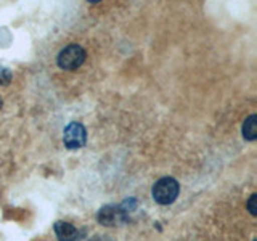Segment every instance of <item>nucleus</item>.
Returning <instances> with one entry per match:
<instances>
[{"mask_svg": "<svg viewBox=\"0 0 257 241\" xmlns=\"http://www.w3.org/2000/svg\"><path fill=\"white\" fill-rule=\"evenodd\" d=\"M96 219L101 225H106V227H111V225H117L120 222H124V211H120V207L116 206H104L100 209Z\"/></svg>", "mask_w": 257, "mask_h": 241, "instance_id": "obj_4", "label": "nucleus"}, {"mask_svg": "<svg viewBox=\"0 0 257 241\" xmlns=\"http://www.w3.org/2000/svg\"><path fill=\"white\" fill-rule=\"evenodd\" d=\"M87 2H90V4H98L100 0H87Z\"/></svg>", "mask_w": 257, "mask_h": 241, "instance_id": "obj_9", "label": "nucleus"}, {"mask_svg": "<svg viewBox=\"0 0 257 241\" xmlns=\"http://www.w3.org/2000/svg\"><path fill=\"white\" fill-rule=\"evenodd\" d=\"M55 235L60 241H77L79 230L69 222H56L55 223Z\"/></svg>", "mask_w": 257, "mask_h": 241, "instance_id": "obj_5", "label": "nucleus"}, {"mask_svg": "<svg viewBox=\"0 0 257 241\" xmlns=\"http://www.w3.org/2000/svg\"><path fill=\"white\" fill-rule=\"evenodd\" d=\"M255 201H257V196H255V195H252L251 198H249V201H247V209H249V212H251L252 215H257Z\"/></svg>", "mask_w": 257, "mask_h": 241, "instance_id": "obj_8", "label": "nucleus"}, {"mask_svg": "<svg viewBox=\"0 0 257 241\" xmlns=\"http://www.w3.org/2000/svg\"><path fill=\"white\" fill-rule=\"evenodd\" d=\"M179 191H180V185L175 179L172 177H163L159 179L155 187H153V198L158 204H172L174 201L179 196Z\"/></svg>", "mask_w": 257, "mask_h": 241, "instance_id": "obj_1", "label": "nucleus"}, {"mask_svg": "<svg viewBox=\"0 0 257 241\" xmlns=\"http://www.w3.org/2000/svg\"><path fill=\"white\" fill-rule=\"evenodd\" d=\"M87 140V132L82 124L79 123H71L66 129H64L63 134V142L64 147L69 150H79L85 145Z\"/></svg>", "mask_w": 257, "mask_h": 241, "instance_id": "obj_3", "label": "nucleus"}, {"mask_svg": "<svg viewBox=\"0 0 257 241\" xmlns=\"http://www.w3.org/2000/svg\"><path fill=\"white\" fill-rule=\"evenodd\" d=\"M12 71L7 68H0V85H8L12 80Z\"/></svg>", "mask_w": 257, "mask_h": 241, "instance_id": "obj_7", "label": "nucleus"}, {"mask_svg": "<svg viewBox=\"0 0 257 241\" xmlns=\"http://www.w3.org/2000/svg\"><path fill=\"white\" fill-rule=\"evenodd\" d=\"M2 104H4V103H2V98H0V109H2Z\"/></svg>", "mask_w": 257, "mask_h": 241, "instance_id": "obj_10", "label": "nucleus"}, {"mask_svg": "<svg viewBox=\"0 0 257 241\" xmlns=\"http://www.w3.org/2000/svg\"><path fill=\"white\" fill-rule=\"evenodd\" d=\"M243 137L249 142H254L257 139V116H249L243 124Z\"/></svg>", "mask_w": 257, "mask_h": 241, "instance_id": "obj_6", "label": "nucleus"}, {"mask_svg": "<svg viewBox=\"0 0 257 241\" xmlns=\"http://www.w3.org/2000/svg\"><path fill=\"white\" fill-rule=\"evenodd\" d=\"M84 61H85V50L77 44H71L68 47H64L58 55V66L66 71L77 69Z\"/></svg>", "mask_w": 257, "mask_h": 241, "instance_id": "obj_2", "label": "nucleus"}]
</instances>
